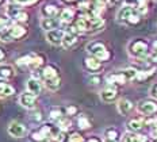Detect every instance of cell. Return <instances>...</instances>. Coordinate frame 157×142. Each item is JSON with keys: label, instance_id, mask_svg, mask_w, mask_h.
Instances as JSON below:
<instances>
[{"label": "cell", "instance_id": "obj_1", "mask_svg": "<svg viewBox=\"0 0 157 142\" xmlns=\"http://www.w3.org/2000/svg\"><path fill=\"white\" fill-rule=\"evenodd\" d=\"M76 29L83 33H94L98 31L104 26V21L98 15H83L76 21Z\"/></svg>", "mask_w": 157, "mask_h": 142}, {"label": "cell", "instance_id": "obj_2", "mask_svg": "<svg viewBox=\"0 0 157 142\" xmlns=\"http://www.w3.org/2000/svg\"><path fill=\"white\" fill-rule=\"evenodd\" d=\"M117 19L119 23H123V25H127V26H136L141 22V15L138 14L136 8L130 4H126L123 6L122 8L118 11V15H117Z\"/></svg>", "mask_w": 157, "mask_h": 142}, {"label": "cell", "instance_id": "obj_3", "mask_svg": "<svg viewBox=\"0 0 157 142\" xmlns=\"http://www.w3.org/2000/svg\"><path fill=\"white\" fill-rule=\"evenodd\" d=\"M26 33H27V30L22 25H12L11 27L4 29L0 33V41L8 42V41H15V39H21L26 35Z\"/></svg>", "mask_w": 157, "mask_h": 142}, {"label": "cell", "instance_id": "obj_4", "mask_svg": "<svg viewBox=\"0 0 157 142\" xmlns=\"http://www.w3.org/2000/svg\"><path fill=\"white\" fill-rule=\"evenodd\" d=\"M129 53H130V56L138 58V60H142V58L148 57L149 56L148 42L144 41V39H134L129 45Z\"/></svg>", "mask_w": 157, "mask_h": 142}, {"label": "cell", "instance_id": "obj_5", "mask_svg": "<svg viewBox=\"0 0 157 142\" xmlns=\"http://www.w3.org/2000/svg\"><path fill=\"white\" fill-rule=\"evenodd\" d=\"M87 50L92 57L98 58L99 61H107L110 58V53L102 42H91L87 45Z\"/></svg>", "mask_w": 157, "mask_h": 142}, {"label": "cell", "instance_id": "obj_6", "mask_svg": "<svg viewBox=\"0 0 157 142\" xmlns=\"http://www.w3.org/2000/svg\"><path fill=\"white\" fill-rule=\"evenodd\" d=\"M137 110H138L140 114L146 115V117L153 115L157 112V102L153 100V99H144L137 106Z\"/></svg>", "mask_w": 157, "mask_h": 142}, {"label": "cell", "instance_id": "obj_7", "mask_svg": "<svg viewBox=\"0 0 157 142\" xmlns=\"http://www.w3.org/2000/svg\"><path fill=\"white\" fill-rule=\"evenodd\" d=\"M6 14H7L8 18L14 19L16 22H21V23L27 22V19H29V15L21 7H18V6H8L7 10H6Z\"/></svg>", "mask_w": 157, "mask_h": 142}, {"label": "cell", "instance_id": "obj_8", "mask_svg": "<svg viewBox=\"0 0 157 142\" xmlns=\"http://www.w3.org/2000/svg\"><path fill=\"white\" fill-rule=\"evenodd\" d=\"M26 133H27V129L23 123H21V122H11V123L8 125V134L11 135V137L14 138H22L25 137Z\"/></svg>", "mask_w": 157, "mask_h": 142}, {"label": "cell", "instance_id": "obj_9", "mask_svg": "<svg viewBox=\"0 0 157 142\" xmlns=\"http://www.w3.org/2000/svg\"><path fill=\"white\" fill-rule=\"evenodd\" d=\"M64 34H65L64 30L54 29V30L46 31V39H48L49 44L57 46V45H61V42H63V38H64Z\"/></svg>", "mask_w": 157, "mask_h": 142}, {"label": "cell", "instance_id": "obj_10", "mask_svg": "<svg viewBox=\"0 0 157 142\" xmlns=\"http://www.w3.org/2000/svg\"><path fill=\"white\" fill-rule=\"evenodd\" d=\"M35 102H37V96L30 94V92H25L19 96V103L22 107L27 108V110H33L35 107Z\"/></svg>", "mask_w": 157, "mask_h": 142}, {"label": "cell", "instance_id": "obj_11", "mask_svg": "<svg viewBox=\"0 0 157 142\" xmlns=\"http://www.w3.org/2000/svg\"><path fill=\"white\" fill-rule=\"evenodd\" d=\"M61 21L57 18H42L41 21V27L44 29L45 31H50L54 30V29H58Z\"/></svg>", "mask_w": 157, "mask_h": 142}, {"label": "cell", "instance_id": "obj_12", "mask_svg": "<svg viewBox=\"0 0 157 142\" xmlns=\"http://www.w3.org/2000/svg\"><path fill=\"white\" fill-rule=\"evenodd\" d=\"M26 88H27V92H30V94L35 95V96H38V95L41 94L42 85H41V83H39L38 79L31 77V79H29V80H27V84H26Z\"/></svg>", "mask_w": 157, "mask_h": 142}, {"label": "cell", "instance_id": "obj_13", "mask_svg": "<svg viewBox=\"0 0 157 142\" xmlns=\"http://www.w3.org/2000/svg\"><path fill=\"white\" fill-rule=\"evenodd\" d=\"M117 96H118V92L115 88H106V90L100 92V99L104 103H111V102L115 100Z\"/></svg>", "mask_w": 157, "mask_h": 142}, {"label": "cell", "instance_id": "obj_14", "mask_svg": "<svg viewBox=\"0 0 157 142\" xmlns=\"http://www.w3.org/2000/svg\"><path fill=\"white\" fill-rule=\"evenodd\" d=\"M117 108L121 115H127L133 110V103L130 100H127V99H121L117 104Z\"/></svg>", "mask_w": 157, "mask_h": 142}, {"label": "cell", "instance_id": "obj_15", "mask_svg": "<svg viewBox=\"0 0 157 142\" xmlns=\"http://www.w3.org/2000/svg\"><path fill=\"white\" fill-rule=\"evenodd\" d=\"M14 94H15V90L12 85H10L4 80H0V98H7Z\"/></svg>", "mask_w": 157, "mask_h": 142}, {"label": "cell", "instance_id": "obj_16", "mask_svg": "<svg viewBox=\"0 0 157 142\" xmlns=\"http://www.w3.org/2000/svg\"><path fill=\"white\" fill-rule=\"evenodd\" d=\"M122 142H148V138L137 133H127L122 137Z\"/></svg>", "mask_w": 157, "mask_h": 142}, {"label": "cell", "instance_id": "obj_17", "mask_svg": "<svg viewBox=\"0 0 157 142\" xmlns=\"http://www.w3.org/2000/svg\"><path fill=\"white\" fill-rule=\"evenodd\" d=\"M144 126H145V123H144V118H134V119L129 121V123H127V129H129L132 133L140 131Z\"/></svg>", "mask_w": 157, "mask_h": 142}, {"label": "cell", "instance_id": "obj_18", "mask_svg": "<svg viewBox=\"0 0 157 142\" xmlns=\"http://www.w3.org/2000/svg\"><path fill=\"white\" fill-rule=\"evenodd\" d=\"M84 64H86V67L88 71H91V72H96V71H99L100 67H102V64H100V61L98 60V58H95V57H87L86 60H84Z\"/></svg>", "mask_w": 157, "mask_h": 142}, {"label": "cell", "instance_id": "obj_19", "mask_svg": "<svg viewBox=\"0 0 157 142\" xmlns=\"http://www.w3.org/2000/svg\"><path fill=\"white\" fill-rule=\"evenodd\" d=\"M76 42H77V35H76V34L65 33V34H64V38H63V42H61V45H63L65 49H69V48H72V46L76 44Z\"/></svg>", "mask_w": 157, "mask_h": 142}, {"label": "cell", "instance_id": "obj_20", "mask_svg": "<svg viewBox=\"0 0 157 142\" xmlns=\"http://www.w3.org/2000/svg\"><path fill=\"white\" fill-rule=\"evenodd\" d=\"M57 76H58V71L53 65H48V67H45L44 71H42V79H44V80H49V79L57 77Z\"/></svg>", "mask_w": 157, "mask_h": 142}, {"label": "cell", "instance_id": "obj_21", "mask_svg": "<svg viewBox=\"0 0 157 142\" xmlns=\"http://www.w3.org/2000/svg\"><path fill=\"white\" fill-rule=\"evenodd\" d=\"M41 12L44 15V18H56V15L58 14V8L53 4H48L42 7Z\"/></svg>", "mask_w": 157, "mask_h": 142}, {"label": "cell", "instance_id": "obj_22", "mask_svg": "<svg viewBox=\"0 0 157 142\" xmlns=\"http://www.w3.org/2000/svg\"><path fill=\"white\" fill-rule=\"evenodd\" d=\"M14 75H15V72L11 65H0V79L7 80V79L14 77Z\"/></svg>", "mask_w": 157, "mask_h": 142}, {"label": "cell", "instance_id": "obj_23", "mask_svg": "<svg viewBox=\"0 0 157 142\" xmlns=\"http://www.w3.org/2000/svg\"><path fill=\"white\" fill-rule=\"evenodd\" d=\"M75 18V11L72 8H64L63 11L60 12V21L64 23H69L73 21Z\"/></svg>", "mask_w": 157, "mask_h": 142}, {"label": "cell", "instance_id": "obj_24", "mask_svg": "<svg viewBox=\"0 0 157 142\" xmlns=\"http://www.w3.org/2000/svg\"><path fill=\"white\" fill-rule=\"evenodd\" d=\"M45 85H46L48 90H50V91H57L58 88H60V85H61V79H60V76H57V77H53V79H49V80H45Z\"/></svg>", "mask_w": 157, "mask_h": 142}, {"label": "cell", "instance_id": "obj_25", "mask_svg": "<svg viewBox=\"0 0 157 142\" xmlns=\"http://www.w3.org/2000/svg\"><path fill=\"white\" fill-rule=\"evenodd\" d=\"M107 81L111 83V84H125L126 83V79H125V76L122 75V72H119V73H113V75H110L109 77H107Z\"/></svg>", "mask_w": 157, "mask_h": 142}, {"label": "cell", "instance_id": "obj_26", "mask_svg": "<svg viewBox=\"0 0 157 142\" xmlns=\"http://www.w3.org/2000/svg\"><path fill=\"white\" fill-rule=\"evenodd\" d=\"M48 140H49V142H64L65 141V133L64 131H61L60 129L57 127L53 131V134H52Z\"/></svg>", "mask_w": 157, "mask_h": 142}, {"label": "cell", "instance_id": "obj_27", "mask_svg": "<svg viewBox=\"0 0 157 142\" xmlns=\"http://www.w3.org/2000/svg\"><path fill=\"white\" fill-rule=\"evenodd\" d=\"M137 73H138V71L134 68H127V69H123L122 71V75L125 76L126 81H132L134 79L137 77Z\"/></svg>", "mask_w": 157, "mask_h": 142}, {"label": "cell", "instance_id": "obj_28", "mask_svg": "<svg viewBox=\"0 0 157 142\" xmlns=\"http://www.w3.org/2000/svg\"><path fill=\"white\" fill-rule=\"evenodd\" d=\"M118 137H119V133H118V130L117 129H114V127H110V129H107V130L104 131V138H107V140L118 141Z\"/></svg>", "mask_w": 157, "mask_h": 142}, {"label": "cell", "instance_id": "obj_29", "mask_svg": "<svg viewBox=\"0 0 157 142\" xmlns=\"http://www.w3.org/2000/svg\"><path fill=\"white\" fill-rule=\"evenodd\" d=\"M42 62H44V60H42V57H39V56H33V60L30 62V65H29V68L33 69V71H37V69L42 65Z\"/></svg>", "mask_w": 157, "mask_h": 142}, {"label": "cell", "instance_id": "obj_30", "mask_svg": "<svg viewBox=\"0 0 157 142\" xmlns=\"http://www.w3.org/2000/svg\"><path fill=\"white\" fill-rule=\"evenodd\" d=\"M72 126V122L68 119V118H60V119H58V129H60L61 131H67L68 129H69Z\"/></svg>", "mask_w": 157, "mask_h": 142}, {"label": "cell", "instance_id": "obj_31", "mask_svg": "<svg viewBox=\"0 0 157 142\" xmlns=\"http://www.w3.org/2000/svg\"><path fill=\"white\" fill-rule=\"evenodd\" d=\"M77 125L80 129H90L91 127V122L88 119L87 117H84V115H81L80 118L77 119Z\"/></svg>", "mask_w": 157, "mask_h": 142}, {"label": "cell", "instance_id": "obj_32", "mask_svg": "<svg viewBox=\"0 0 157 142\" xmlns=\"http://www.w3.org/2000/svg\"><path fill=\"white\" fill-rule=\"evenodd\" d=\"M33 56L34 54H29V56H25V57H21L16 62H18L19 67H29L31 60H33Z\"/></svg>", "mask_w": 157, "mask_h": 142}, {"label": "cell", "instance_id": "obj_33", "mask_svg": "<svg viewBox=\"0 0 157 142\" xmlns=\"http://www.w3.org/2000/svg\"><path fill=\"white\" fill-rule=\"evenodd\" d=\"M63 110L61 108H53L50 111V119L52 121H58L60 118H63Z\"/></svg>", "mask_w": 157, "mask_h": 142}, {"label": "cell", "instance_id": "obj_34", "mask_svg": "<svg viewBox=\"0 0 157 142\" xmlns=\"http://www.w3.org/2000/svg\"><path fill=\"white\" fill-rule=\"evenodd\" d=\"M31 138H33V141H37V142H44L45 140H46V138L44 137V134H42L39 130L34 131V133L31 134Z\"/></svg>", "mask_w": 157, "mask_h": 142}, {"label": "cell", "instance_id": "obj_35", "mask_svg": "<svg viewBox=\"0 0 157 142\" xmlns=\"http://www.w3.org/2000/svg\"><path fill=\"white\" fill-rule=\"evenodd\" d=\"M68 142H84V138H83V135H81V134L73 133V134H71Z\"/></svg>", "mask_w": 157, "mask_h": 142}, {"label": "cell", "instance_id": "obj_36", "mask_svg": "<svg viewBox=\"0 0 157 142\" xmlns=\"http://www.w3.org/2000/svg\"><path fill=\"white\" fill-rule=\"evenodd\" d=\"M152 73H153V71H149V72H138V73H137V79H138L140 81L146 80V79H148Z\"/></svg>", "mask_w": 157, "mask_h": 142}, {"label": "cell", "instance_id": "obj_37", "mask_svg": "<svg viewBox=\"0 0 157 142\" xmlns=\"http://www.w3.org/2000/svg\"><path fill=\"white\" fill-rule=\"evenodd\" d=\"M149 94H150V96H152L153 99H157V83H156V84H153L152 87H150Z\"/></svg>", "mask_w": 157, "mask_h": 142}, {"label": "cell", "instance_id": "obj_38", "mask_svg": "<svg viewBox=\"0 0 157 142\" xmlns=\"http://www.w3.org/2000/svg\"><path fill=\"white\" fill-rule=\"evenodd\" d=\"M65 112H67V115H75L77 112V108L75 106H69V107L65 108Z\"/></svg>", "mask_w": 157, "mask_h": 142}, {"label": "cell", "instance_id": "obj_39", "mask_svg": "<svg viewBox=\"0 0 157 142\" xmlns=\"http://www.w3.org/2000/svg\"><path fill=\"white\" fill-rule=\"evenodd\" d=\"M144 123L145 125H148V126H150V125H157V118L155 117H152V118H148V119H144Z\"/></svg>", "mask_w": 157, "mask_h": 142}, {"label": "cell", "instance_id": "obj_40", "mask_svg": "<svg viewBox=\"0 0 157 142\" xmlns=\"http://www.w3.org/2000/svg\"><path fill=\"white\" fill-rule=\"evenodd\" d=\"M15 3H18V4H22V6H27V4H33V3H35L37 0H14Z\"/></svg>", "mask_w": 157, "mask_h": 142}, {"label": "cell", "instance_id": "obj_41", "mask_svg": "<svg viewBox=\"0 0 157 142\" xmlns=\"http://www.w3.org/2000/svg\"><path fill=\"white\" fill-rule=\"evenodd\" d=\"M90 81H91V84L98 85V84L100 83V77H99V76H91V77H90Z\"/></svg>", "mask_w": 157, "mask_h": 142}, {"label": "cell", "instance_id": "obj_42", "mask_svg": "<svg viewBox=\"0 0 157 142\" xmlns=\"http://www.w3.org/2000/svg\"><path fill=\"white\" fill-rule=\"evenodd\" d=\"M6 58H7V53H6V50L3 48H0V64H2Z\"/></svg>", "mask_w": 157, "mask_h": 142}, {"label": "cell", "instance_id": "obj_43", "mask_svg": "<svg viewBox=\"0 0 157 142\" xmlns=\"http://www.w3.org/2000/svg\"><path fill=\"white\" fill-rule=\"evenodd\" d=\"M31 119H33V121H37V122H39V121L42 119V117H41V112L37 111V112H35V114L31 117Z\"/></svg>", "mask_w": 157, "mask_h": 142}, {"label": "cell", "instance_id": "obj_44", "mask_svg": "<svg viewBox=\"0 0 157 142\" xmlns=\"http://www.w3.org/2000/svg\"><path fill=\"white\" fill-rule=\"evenodd\" d=\"M4 27H6V21L4 19H0V33L4 30Z\"/></svg>", "mask_w": 157, "mask_h": 142}, {"label": "cell", "instance_id": "obj_45", "mask_svg": "<svg viewBox=\"0 0 157 142\" xmlns=\"http://www.w3.org/2000/svg\"><path fill=\"white\" fill-rule=\"evenodd\" d=\"M87 142H102V140H100V138H98V137H91Z\"/></svg>", "mask_w": 157, "mask_h": 142}, {"label": "cell", "instance_id": "obj_46", "mask_svg": "<svg viewBox=\"0 0 157 142\" xmlns=\"http://www.w3.org/2000/svg\"><path fill=\"white\" fill-rule=\"evenodd\" d=\"M150 60L155 61V62H157V53H155V54H153L152 57H150Z\"/></svg>", "mask_w": 157, "mask_h": 142}, {"label": "cell", "instance_id": "obj_47", "mask_svg": "<svg viewBox=\"0 0 157 142\" xmlns=\"http://www.w3.org/2000/svg\"><path fill=\"white\" fill-rule=\"evenodd\" d=\"M152 134L155 135V138H157V125H156V127H155V130L152 131Z\"/></svg>", "mask_w": 157, "mask_h": 142}, {"label": "cell", "instance_id": "obj_48", "mask_svg": "<svg viewBox=\"0 0 157 142\" xmlns=\"http://www.w3.org/2000/svg\"><path fill=\"white\" fill-rule=\"evenodd\" d=\"M103 142H118V141H115V140H107V138H104Z\"/></svg>", "mask_w": 157, "mask_h": 142}, {"label": "cell", "instance_id": "obj_49", "mask_svg": "<svg viewBox=\"0 0 157 142\" xmlns=\"http://www.w3.org/2000/svg\"><path fill=\"white\" fill-rule=\"evenodd\" d=\"M64 3H73V2H76V0H63Z\"/></svg>", "mask_w": 157, "mask_h": 142}, {"label": "cell", "instance_id": "obj_50", "mask_svg": "<svg viewBox=\"0 0 157 142\" xmlns=\"http://www.w3.org/2000/svg\"><path fill=\"white\" fill-rule=\"evenodd\" d=\"M155 48H156V49H157V41H156V42H155Z\"/></svg>", "mask_w": 157, "mask_h": 142}, {"label": "cell", "instance_id": "obj_51", "mask_svg": "<svg viewBox=\"0 0 157 142\" xmlns=\"http://www.w3.org/2000/svg\"><path fill=\"white\" fill-rule=\"evenodd\" d=\"M2 2H3V0H0V3H2Z\"/></svg>", "mask_w": 157, "mask_h": 142}, {"label": "cell", "instance_id": "obj_52", "mask_svg": "<svg viewBox=\"0 0 157 142\" xmlns=\"http://www.w3.org/2000/svg\"><path fill=\"white\" fill-rule=\"evenodd\" d=\"M156 142H157V138H156Z\"/></svg>", "mask_w": 157, "mask_h": 142}]
</instances>
